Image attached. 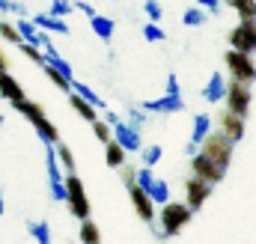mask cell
<instances>
[{"mask_svg": "<svg viewBox=\"0 0 256 244\" xmlns=\"http://www.w3.org/2000/svg\"><path fill=\"white\" fill-rule=\"evenodd\" d=\"M12 108H15L21 116H27V122L36 128V134H39V140H42V143H60V131L54 128V122L45 116L42 104H36V102L24 98V102H15Z\"/></svg>", "mask_w": 256, "mask_h": 244, "instance_id": "1", "label": "cell"}, {"mask_svg": "<svg viewBox=\"0 0 256 244\" xmlns=\"http://www.w3.org/2000/svg\"><path fill=\"white\" fill-rule=\"evenodd\" d=\"M194 212L188 208V202H167V206H161V212H158V224H161V232H164V238H176L188 224H191Z\"/></svg>", "mask_w": 256, "mask_h": 244, "instance_id": "2", "label": "cell"}, {"mask_svg": "<svg viewBox=\"0 0 256 244\" xmlns=\"http://www.w3.org/2000/svg\"><path fill=\"white\" fill-rule=\"evenodd\" d=\"M102 120L114 128V140H116L126 152H143V137H140V131H134L116 110H104Z\"/></svg>", "mask_w": 256, "mask_h": 244, "instance_id": "3", "label": "cell"}, {"mask_svg": "<svg viewBox=\"0 0 256 244\" xmlns=\"http://www.w3.org/2000/svg\"><path fill=\"white\" fill-rule=\"evenodd\" d=\"M200 152L202 155H208L218 167H224V170H230V161H232V152H236V143L224 134V131H212L206 140H202V146H200Z\"/></svg>", "mask_w": 256, "mask_h": 244, "instance_id": "4", "label": "cell"}, {"mask_svg": "<svg viewBox=\"0 0 256 244\" xmlns=\"http://www.w3.org/2000/svg\"><path fill=\"white\" fill-rule=\"evenodd\" d=\"M224 66H226V72H230V80H238V84H254L256 80V62L250 54H242V51H226L224 54Z\"/></svg>", "mask_w": 256, "mask_h": 244, "instance_id": "5", "label": "cell"}, {"mask_svg": "<svg viewBox=\"0 0 256 244\" xmlns=\"http://www.w3.org/2000/svg\"><path fill=\"white\" fill-rule=\"evenodd\" d=\"M66 206H68V212H72V218H78V220H86L90 218V196H86V188L80 182V176L78 173H72V176H66Z\"/></svg>", "mask_w": 256, "mask_h": 244, "instance_id": "6", "label": "cell"}, {"mask_svg": "<svg viewBox=\"0 0 256 244\" xmlns=\"http://www.w3.org/2000/svg\"><path fill=\"white\" fill-rule=\"evenodd\" d=\"M250 98H254V96H250V86H248V84L230 80V86H226V98H224V108L248 120V114H250Z\"/></svg>", "mask_w": 256, "mask_h": 244, "instance_id": "7", "label": "cell"}, {"mask_svg": "<svg viewBox=\"0 0 256 244\" xmlns=\"http://www.w3.org/2000/svg\"><path fill=\"white\" fill-rule=\"evenodd\" d=\"M230 48L242 51V54H254L256 51V21H238L230 30Z\"/></svg>", "mask_w": 256, "mask_h": 244, "instance_id": "8", "label": "cell"}, {"mask_svg": "<svg viewBox=\"0 0 256 244\" xmlns=\"http://www.w3.org/2000/svg\"><path fill=\"white\" fill-rule=\"evenodd\" d=\"M128 200H131V206H134V214L143 220V224H155L158 220V212H155V202H152V196L140 188V184H128Z\"/></svg>", "mask_w": 256, "mask_h": 244, "instance_id": "9", "label": "cell"}, {"mask_svg": "<svg viewBox=\"0 0 256 244\" xmlns=\"http://www.w3.org/2000/svg\"><path fill=\"white\" fill-rule=\"evenodd\" d=\"M191 176H196V179H202V182H208V184H218V182H224L226 170H224V167H218L208 155L196 152V155L191 158Z\"/></svg>", "mask_w": 256, "mask_h": 244, "instance_id": "10", "label": "cell"}, {"mask_svg": "<svg viewBox=\"0 0 256 244\" xmlns=\"http://www.w3.org/2000/svg\"><path fill=\"white\" fill-rule=\"evenodd\" d=\"M140 108H143L146 114H164V116H170V114H182V110H185V98L164 92L161 98H146V102H140Z\"/></svg>", "mask_w": 256, "mask_h": 244, "instance_id": "11", "label": "cell"}, {"mask_svg": "<svg viewBox=\"0 0 256 244\" xmlns=\"http://www.w3.org/2000/svg\"><path fill=\"white\" fill-rule=\"evenodd\" d=\"M212 188H214V184L202 182V179H196V176H188V179H185V202H188L191 212H200V208L206 206V200L212 196Z\"/></svg>", "mask_w": 256, "mask_h": 244, "instance_id": "12", "label": "cell"}, {"mask_svg": "<svg viewBox=\"0 0 256 244\" xmlns=\"http://www.w3.org/2000/svg\"><path fill=\"white\" fill-rule=\"evenodd\" d=\"M244 116H238V114H232V110H226L224 108V114L218 116V131H224L232 143H238L242 137H244Z\"/></svg>", "mask_w": 256, "mask_h": 244, "instance_id": "13", "label": "cell"}, {"mask_svg": "<svg viewBox=\"0 0 256 244\" xmlns=\"http://www.w3.org/2000/svg\"><path fill=\"white\" fill-rule=\"evenodd\" d=\"M226 86H230L226 74L212 72V78H208V80H206V86H202V98H206L208 104H218V102H224V98H226Z\"/></svg>", "mask_w": 256, "mask_h": 244, "instance_id": "14", "label": "cell"}, {"mask_svg": "<svg viewBox=\"0 0 256 244\" xmlns=\"http://www.w3.org/2000/svg\"><path fill=\"white\" fill-rule=\"evenodd\" d=\"M45 170H48V184H63L66 182V170L57 158V146L45 143Z\"/></svg>", "mask_w": 256, "mask_h": 244, "instance_id": "15", "label": "cell"}, {"mask_svg": "<svg viewBox=\"0 0 256 244\" xmlns=\"http://www.w3.org/2000/svg\"><path fill=\"white\" fill-rule=\"evenodd\" d=\"M36 27L45 30V33H60V36H68V21L66 18H54L51 12H36L33 15Z\"/></svg>", "mask_w": 256, "mask_h": 244, "instance_id": "16", "label": "cell"}, {"mask_svg": "<svg viewBox=\"0 0 256 244\" xmlns=\"http://www.w3.org/2000/svg\"><path fill=\"white\" fill-rule=\"evenodd\" d=\"M0 96H3L9 104H15V102H24V98H27V96H24V90H21V84H18L6 68L0 72Z\"/></svg>", "mask_w": 256, "mask_h": 244, "instance_id": "17", "label": "cell"}, {"mask_svg": "<svg viewBox=\"0 0 256 244\" xmlns=\"http://www.w3.org/2000/svg\"><path fill=\"white\" fill-rule=\"evenodd\" d=\"M68 108H72V110H74V114H78L80 120H86L90 125L102 120V116H98V110H96V108H92V104H90L86 98H80L78 92H68Z\"/></svg>", "mask_w": 256, "mask_h": 244, "instance_id": "18", "label": "cell"}, {"mask_svg": "<svg viewBox=\"0 0 256 244\" xmlns=\"http://www.w3.org/2000/svg\"><path fill=\"white\" fill-rule=\"evenodd\" d=\"M90 27H92V33H96L102 42H110V39H114V33H116V21H114V18H108V15H98V12L90 18Z\"/></svg>", "mask_w": 256, "mask_h": 244, "instance_id": "19", "label": "cell"}, {"mask_svg": "<svg viewBox=\"0 0 256 244\" xmlns=\"http://www.w3.org/2000/svg\"><path fill=\"white\" fill-rule=\"evenodd\" d=\"M15 27H18V33H21V39H24V42H30V45H36V48H42V30L36 27V21H33V18H18V21H15Z\"/></svg>", "mask_w": 256, "mask_h": 244, "instance_id": "20", "label": "cell"}, {"mask_svg": "<svg viewBox=\"0 0 256 244\" xmlns=\"http://www.w3.org/2000/svg\"><path fill=\"white\" fill-rule=\"evenodd\" d=\"M72 92H78L80 98H86V102H90V104H92L96 110H108V104H104V98H102V96H98V92H96V90H92L90 84H80V80H72Z\"/></svg>", "mask_w": 256, "mask_h": 244, "instance_id": "21", "label": "cell"}, {"mask_svg": "<svg viewBox=\"0 0 256 244\" xmlns=\"http://www.w3.org/2000/svg\"><path fill=\"white\" fill-rule=\"evenodd\" d=\"M104 164H108L110 170H122V167H126V149H122L116 140L104 143Z\"/></svg>", "mask_w": 256, "mask_h": 244, "instance_id": "22", "label": "cell"}, {"mask_svg": "<svg viewBox=\"0 0 256 244\" xmlns=\"http://www.w3.org/2000/svg\"><path fill=\"white\" fill-rule=\"evenodd\" d=\"M212 134V116L208 114H196L194 116V128H191V143L202 146V140Z\"/></svg>", "mask_w": 256, "mask_h": 244, "instance_id": "23", "label": "cell"}, {"mask_svg": "<svg viewBox=\"0 0 256 244\" xmlns=\"http://www.w3.org/2000/svg\"><path fill=\"white\" fill-rule=\"evenodd\" d=\"M236 15L238 21H256V0H224Z\"/></svg>", "mask_w": 256, "mask_h": 244, "instance_id": "24", "label": "cell"}, {"mask_svg": "<svg viewBox=\"0 0 256 244\" xmlns=\"http://www.w3.org/2000/svg\"><path fill=\"white\" fill-rule=\"evenodd\" d=\"M27 232H30V238L36 244H54L48 220H30V224H27Z\"/></svg>", "mask_w": 256, "mask_h": 244, "instance_id": "25", "label": "cell"}, {"mask_svg": "<svg viewBox=\"0 0 256 244\" xmlns=\"http://www.w3.org/2000/svg\"><path fill=\"white\" fill-rule=\"evenodd\" d=\"M208 21V12L202 9V6H188L185 12H182V24L185 27H202Z\"/></svg>", "mask_w": 256, "mask_h": 244, "instance_id": "26", "label": "cell"}, {"mask_svg": "<svg viewBox=\"0 0 256 244\" xmlns=\"http://www.w3.org/2000/svg\"><path fill=\"white\" fill-rule=\"evenodd\" d=\"M146 194L152 196L155 206H167V202H170V184L164 182V179H155V184H152Z\"/></svg>", "mask_w": 256, "mask_h": 244, "instance_id": "27", "label": "cell"}, {"mask_svg": "<svg viewBox=\"0 0 256 244\" xmlns=\"http://www.w3.org/2000/svg\"><path fill=\"white\" fill-rule=\"evenodd\" d=\"M42 72L48 74V80H51V84H54L57 90H63V92H72V80L66 78L63 72H57V68H54L51 62H45V66H42Z\"/></svg>", "mask_w": 256, "mask_h": 244, "instance_id": "28", "label": "cell"}, {"mask_svg": "<svg viewBox=\"0 0 256 244\" xmlns=\"http://www.w3.org/2000/svg\"><path fill=\"white\" fill-rule=\"evenodd\" d=\"M80 242L84 244H102V230L86 218V220H80Z\"/></svg>", "mask_w": 256, "mask_h": 244, "instance_id": "29", "label": "cell"}, {"mask_svg": "<svg viewBox=\"0 0 256 244\" xmlns=\"http://www.w3.org/2000/svg\"><path fill=\"white\" fill-rule=\"evenodd\" d=\"M161 158H164V146H158V143H152V146H143V152H140V161H143V167H155Z\"/></svg>", "mask_w": 256, "mask_h": 244, "instance_id": "30", "label": "cell"}, {"mask_svg": "<svg viewBox=\"0 0 256 244\" xmlns=\"http://www.w3.org/2000/svg\"><path fill=\"white\" fill-rule=\"evenodd\" d=\"M140 33H143V39H146V42H164V39H167L164 27H158L155 21H146V24L140 27Z\"/></svg>", "mask_w": 256, "mask_h": 244, "instance_id": "31", "label": "cell"}, {"mask_svg": "<svg viewBox=\"0 0 256 244\" xmlns=\"http://www.w3.org/2000/svg\"><path fill=\"white\" fill-rule=\"evenodd\" d=\"M57 146V158H60V164H63V170H66V176H72L78 167H74V155L68 152V146L66 143H54Z\"/></svg>", "mask_w": 256, "mask_h": 244, "instance_id": "32", "label": "cell"}, {"mask_svg": "<svg viewBox=\"0 0 256 244\" xmlns=\"http://www.w3.org/2000/svg\"><path fill=\"white\" fill-rule=\"evenodd\" d=\"M146 122H149V114H146L143 108H131V110H128V125H131L134 131H140V134H143Z\"/></svg>", "mask_w": 256, "mask_h": 244, "instance_id": "33", "label": "cell"}, {"mask_svg": "<svg viewBox=\"0 0 256 244\" xmlns=\"http://www.w3.org/2000/svg\"><path fill=\"white\" fill-rule=\"evenodd\" d=\"M18 48H21V54H24L30 62H36V66H45V54H42V48H36V45H30V42H21Z\"/></svg>", "mask_w": 256, "mask_h": 244, "instance_id": "34", "label": "cell"}, {"mask_svg": "<svg viewBox=\"0 0 256 244\" xmlns=\"http://www.w3.org/2000/svg\"><path fill=\"white\" fill-rule=\"evenodd\" d=\"M0 36L9 42V45H21L24 39H21V33H18V27L15 24H9V21H0Z\"/></svg>", "mask_w": 256, "mask_h": 244, "instance_id": "35", "label": "cell"}, {"mask_svg": "<svg viewBox=\"0 0 256 244\" xmlns=\"http://www.w3.org/2000/svg\"><path fill=\"white\" fill-rule=\"evenodd\" d=\"M54 18H68L74 12V3L72 0H51V9H48Z\"/></svg>", "mask_w": 256, "mask_h": 244, "instance_id": "36", "label": "cell"}, {"mask_svg": "<svg viewBox=\"0 0 256 244\" xmlns=\"http://www.w3.org/2000/svg\"><path fill=\"white\" fill-rule=\"evenodd\" d=\"M0 12L3 15H18V18H27V6L21 3V0H0Z\"/></svg>", "mask_w": 256, "mask_h": 244, "instance_id": "37", "label": "cell"}, {"mask_svg": "<svg viewBox=\"0 0 256 244\" xmlns=\"http://www.w3.org/2000/svg\"><path fill=\"white\" fill-rule=\"evenodd\" d=\"M92 134L98 137V143H110V140H114V128H110L104 120L92 122Z\"/></svg>", "mask_w": 256, "mask_h": 244, "instance_id": "38", "label": "cell"}, {"mask_svg": "<svg viewBox=\"0 0 256 244\" xmlns=\"http://www.w3.org/2000/svg\"><path fill=\"white\" fill-rule=\"evenodd\" d=\"M143 12H146V18H149V21H155V24L164 18V9H161V3H158V0H146V3H143Z\"/></svg>", "mask_w": 256, "mask_h": 244, "instance_id": "39", "label": "cell"}, {"mask_svg": "<svg viewBox=\"0 0 256 244\" xmlns=\"http://www.w3.org/2000/svg\"><path fill=\"white\" fill-rule=\"evenodd\" d=\"M155 167H137V184L143 188V190H149L152 184H155V173H152Z\"/></svg>", "mask_w": 256, "mask_h": 244, "instance_id": "40", "label": "cell"}, {"mask_svg": "<svg viewBox=\"0 0 256 244\" xmlns=\"http://www.w3.org/2000/svg\"><path fill=\"white\" fill-rule=\"evenodd\" d=\"M48 194H51L54 202H66V196H68V194H66V182L63 184H48Z\"/></svg>", "mask_w": 256, "mask_h": 244, "instance_id": "41", "label": "cell"}, {"mask_svg": "<svg viewBox=\"0 0 256 244\" xmlns=\"http://www.w3.org/2000/svg\"><path fill=\"white\" fill-rule=\"evenodd\" d=\"M194 6H202L208 15H218L220 12V0H194Z\"/></svg>", "mask_w": 256, "mask_h": 244, "instance_id": "42", "label": "cell"}, {"mask_svg": "<svg viewBox=\"0 0 256 244\" xmlns=\"http://www.w3.org/2000/svg\"><path fill=\"white\" fill-rule=\"evenodd\" d=\"M164 92H170V96H182V86H179V78L176 74H167V90Z\"/></svg>", "mask_w": 256, "mask_h": 244, "instance_id": "43", "label": "cell"}, {"mask_svg": "<svg viewBox=\"0 0 256 244\" xmlns=\"http://www.w3.org/2000/svg\"><path fill=\"white\" fill-rule=\"evenodd\" d=\"M72 3H74V9H78V12H84L86 18H92V15H96V9H92V3H86V0H72Z\"/></svg>", "mask_w": 256, "mask_h": 244, "instance_id": "44", "label": "cell"}, {"mask_svg": "<svg viewBox=\"0 0 256 244\" xmlns=\"http://www.w3.org/2000/svg\"><path fill=\"white\" fill-rule=\"evenodd\" d=\"M122 182H126V188L137 182V170L134 167H122Z\"/></svg>", "mask_w": 256, "mask_h": 244, "instance_id": "45", "label": "cell"}, {"mask_svg": "<svg viewBox=\"0 0 256 244\" xmlns=\"http://www.w3.org/2000/svg\"><path fill=\"white\" fill-rule=\"evenodd\" d=\"M196 152H200V146H196V143H188V146H185V155H188V158H194Z\"/></svg>", "mask_w": 256, "mask_h": 244, "instance_id": "46", "label": "cell"}, {"mask_svg": "<svg viewBox=\"0 0 256 244\" xmlns=\"http://www.w3.org/2000/svg\"><path fill=\"white\" fill-rule=\"evenodd\" d=\"M3 212H6V202H3V194H0V218H3Z\"/></svg>", "mask_w": 256, "mask_h": 244, "instance_id": "47", "label": "cell"}, {"mask_svg": "<svg viewBox=\"0 0 256 244\" xmlns=\"http://www.w3.org/2000/svg\"><path fill=\"white\" fill-rule=\"evenodd\" d=\"M6 68V57H3V51H0V72Z\"/></svg>", "mask_w": 256, "mask_h": 244, "instance_id": "48", "label": "cell"}, {"mask_svg": "<svg viewBox=\"0 0 256 244\" xmlns=\"http://www.w3.org/2000/svg\"><path fill=\"white\" fill-rule=\"evenodd\" d=\"M0 128H3V114H0Z\"/></svg>", "mask_w": 256, "mask_h": 244, "instance_id": "49", "label": "cell"}, {"mask_svg": "<svg viewBox=\"0 0 256 244\" xmlns=\"http://www.w3.org/2000/svg\"><path fill=\"white\" fill-rule=\"evenodd\" d=\"M110 3H120V0H110Z\"/></svg>", "mask_w": 256, "mask_h": 244, "instance_id": "50", "label": "cell"}, {"mask_svg": "<svg viewBox=\"0 0 256 244\" xmlns=\"http://www.w3.org/2000/svg\"><path fill=\"white\" fill-rule=\"evenodd\" d=\"M0 98H3V96H0Z\"/></svg>", "mask_w": 256, "mask_h": 244, "instance_id": "51", "label": "cell"}, {"mask_svg": "<svg viewBox=\"0 0 256 244\" xmlns=\"http://www.w3.org/2000/svg\"><path fill=\"white\" fill-rule=\"evenodd\" d=\"M21 3H24V0H21Z\"/></svg>", "mask_w": 256, "mask_h": 244, "instance_id": "52", "label": "cell"}]
</instances>
